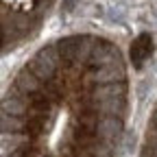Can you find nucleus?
Segmentation results:
<instances>
[{
  "instance_id": "f257e3e1",
  "label": "nucleus",
  "mask_w": 157,
  "mask_h": 157,
  "mask_svg": "<svg viewBox=\"0 0 157 157\" xmlns=\"http://www.w3.org/2000/svg\"><path fill=\"white\" fill-rule=\"evenodd\" d=\"M129 113L120 46L94 33L44 44L2 96V157H118Z\"/></svg>"
},
{
  "instance_id": "f03ea898",
  "label": "nucleus",
  "mask_w": 157,
  "mask_h": 157,
  "mask_svg": "<svg viewBox=\"0 0 157 157\" xmlns=\"http://www.w3.org/2000/svg\"><path fill=\"white\" fill-rule=\"evenodd\" d=\"M57 0H2V52L17 50L42 31Z\"/></svg>"
},
{
  "instance_id": "7ed1b4c3",
  "label": "nucleus",
  "mask_w": 157,
  "mask_h": 157,
  "mask_svg": "<svg viewBox=\"0 0 157 157\" xmlns=\"http://www.w3.org/2000/svg\"><path fill=\"white\" fill-rule=\"evenodd\" d=\"M140 157H157V103L148 118V127L144 133V144H142Z\"/></svg>"
}]
</instances>
